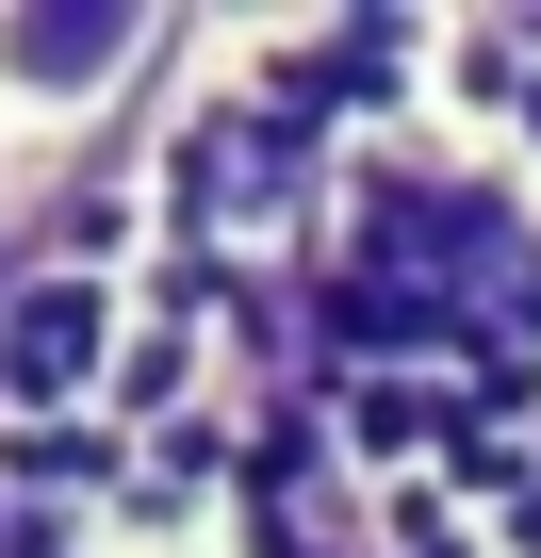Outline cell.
Here are the masks:
<instances>
[{"instance_id": "cell-1", "label": "cell", "mask_w": 541, "mask_h": 558, "mask_svg": "<svg viewBox=\"0 0 541 558\" xmlns=\"http://www.w3.org/2000/svg\"><path fill=\"white\" fill-rule=\"evenodd\" d=\"M148 50H164L148 0H17L0 17V132H66V116L132 99Z\"/></svg>"}]
</instances>
